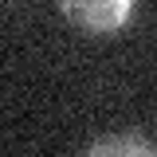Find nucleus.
<instances>
[{
    "label": "nucleus",
    "mask_w": 157,
    "mask_h": 157,
    "mask_svg": "<svg viewBox=\"0 0 157 157\" xmlns=\"http://www.w3.org/2000/svg\"><path fill=\"white\" fill-rule=\"evenodd\" d=\"M59 8L86 36H114L134 20V0H59Z\"/></svg>",
    "instance_id": "f257e3e1"
},
{
    "label": "nucleus",
    "mask_w": 157,
    "mask_h": 157,
    "mask_svg": "<svg viewBox=\"0 0 157 157\" xmlns=\"http://www.w3.org/2000/svg\"><path fill=\"white\" fill-rule=\"evenodd\" d=\"M153 157L157 145L141 134H106V137H94L86 145V157Z\"/></svg>",
    "instance_id": "f03ea898"
}]
</instances>
